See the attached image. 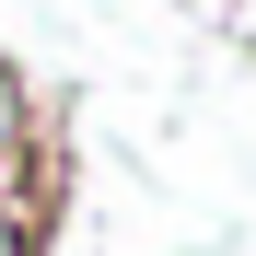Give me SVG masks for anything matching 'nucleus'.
Segmentation results:
<instances>
[{
	"label": "nucleus",
	"mask_w": 256,
	"mask_h": 256,
	"mask_svg": "<svg viewBox=\"0 0 256 256\" xmlns=\"http://www.w3.org/2000/svg\"><path fill=\"white\" fill-rule=\"evenodd\" d=\"M35 140H47V116H35V82H24L12 58H0V163H24Z\"/></svg>",
	"instance_id": "nucleus-2"
},
{
	"label": "nucleus",
	"mask_w": 256,
	"mask_h": 256,
	"mask_svg": "<svg viewBox=\"0 0 256 256\" xmlns=\"http://www.w3.org/2000/svg\"><path fill=\"white\" fill-rule=\"evenodd\" d=\"M58 198H70V152L58 140H35L24 163H0V256H47Z\"/></svg>",
	"instance_id": "nucleus-1"
}]
</instances>
